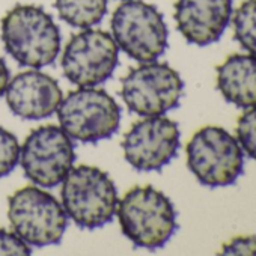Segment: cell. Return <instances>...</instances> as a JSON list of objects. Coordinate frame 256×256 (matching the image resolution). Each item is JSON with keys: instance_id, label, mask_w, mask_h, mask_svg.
I'll return each mask as SVG.
<instances>
[{"instance_id": "obj_1", "label": "cell", "mask_w": 256, "mask_h": 256, "mask_svg": "<svg viewBox=\"0 0 256 256\" xmlns=\"http://www.w3.org/2000/svg\"><path fill=\"white\" fill-rule=\"evenodd\" d=\"M5 50L22 65L44 68L60 52V30L53 17L36 5H16L2 18Z\"/></svg>"}, {"instance_id": "obj_2", "label": "cell", "mask_w": 256, "mask_h": 256, "mask_svg": "<svg viewBox=\"0 0 256 256\" xmlns=\"http://www.w3.org/2000/svg\"><path fill=\"white\" fill-rule=\"evenodd\" d=\"M122 234L136 247L162 248L176 232V211L170 199L152 186L134 187L118 200Z\"/></svg>"}, {"instance_id": "obj_3", "label": "cell", "mask_w": 256, "mask_h": 256, "mask_svg": "<svg viewBox=\"0 0 256 256\" xmlns=\"http://www.w3.org/2000/svg\"><path fill=\"white\" fill-rule=\"evenodd\" d=\"M62 182V206L78 228L96 229L113 220L118 190L108 174L82 164L72 168Z\"/></svg>"}, {"instance_id": "obj_4", "label": "cell", "mask_w": 256, "mask_h": 256, "mask_svg": "<svg viewBox=\"0 0 256 256\" xmlns=\"http://www.w3.org/2000/svg\"><path fill=\"white\" fill-rule=\"evenodd\" d=\"M112 36L132 59L154 62L168 48V26L157 6L142 0H125L112 14Z\"/></svg>"}, {"instance_id": "obj_5", "label": "cell", "mask_w": 256, "mask_h": 256, "mask_svg": "<svg viewBox=\"0 0 256 256\" xmlns=\"http://www.w3.org/2000/svg\"><path fill=\"white\" fill-rule=\"evenodd\" d=\"M187 166L205 187L232 186L244 170L238 140L222 126H204L187 145Z\"/></svg>"}, {"instance_id": "obj_6", "label": "cell", "mask_w": 256, "mask_h": 256, "mask_svg": "<svg viewBox=\"0 0 256 256\" xmlns=\"http://www.w3.org/2000/svg\"><path fill=\"white\" fill-rule=\"evenodd\" d=\"M58 116L60 128L71 139L96 144L118 132L120 107L104 89L80 88L62 98Z\"/></svg>"}, {"instance_id": "obj_7", "label": "cell", "mask_w": 256, "mask_h": 256, "mask_svg": "<svg viewBox=\"0 0 256 256\" xmlns=\"http://www.w3.org/2000/svg\"><path fill=\"white\" fill-rule=\"evenodd\" d=\"M8 217L14 232L35 247L59 244L68 224L60 202L48 192L32 186L10 196Z\"/></svg>"}, {"instance_id": "obj_8", "label": "cell", "mask_w": 256, "mask_h": 256, "mask_svg": "<svg viewBox=\"0 0 256 256\" xmlns=\"http://www.w3.org/2000/svg\"><path fill=\"white\" fill-rule=\"evenodd\" d=\"M184 94L181 76L168 64L145 62L122 78L120 96L139 116H160L180 106Z\"/></svg>"}, {"instance_id": "obj_9", "label": "cell", "mask_w": 256, "mask_h": 256, "mask_svg": "<svg viewBox=\"0 0 256 256\" xmlns=\"http://www.w3.org/2000/svg\"><path fill=\"white\" fill-rule=\"evenodd\" d=\"M71 138L56 125H42L30 132L20 148V163L26 176L40 187L59 186L76 162Z\"/></svg>"}, {"instance_id": "obj_10", "label": "cell", "mask_w": 256, "mask_h": 256, "mask_svg": "<svg viewBox=\"0 0 256 256\" xmlns=\"http://www.w3.org/2000/svg\"><path fill=\"white\" fill-rule=\"evenodd\" d=\"M119 62V47L106 30L84 29L71 36L62 54L64 76L78 88L108 80Z\"/></svg>"}, {"instance_id": "obj_11", "label": "cell", "mask_w": 256, "mask_h": 256, "mask_svg": "<svg viewBox=\"0 0 256 256\" xmlns=\"http://www.w3.org/2000/svg\"><path fill=\"white\" fill-rule=\"evenodd\" d=\"M180 126L160 114L136 122L122 140L124 157L136 170H160L169 164L180 150Z\"/></svg>"}, {"instance_id": "obj_12", "label": "cell", "mask_w": 256, "mask_h": 256, "mask_svg": "<svg viewBox=\"0 0 256 256\" xmlns=\"http://www.w3.org/2000/svg\"><path fill=\"white\" fill-rule=\"evenodd\" d=\"M5 95L11 112L30 120L52 116L64 98L58 82L36 70L17 74L8 82Z\"/></svg>"}, {"instance_id": "obj_13", "label": "cell", "mask_w": 256, "mask_h": 256, "mask_svg": "<svg viewBox=\"0 0 256 256\" xmlns=\"http://www.w3.org/2000/svg\"><path fill=\"white\" fill-rule=\"evenodd\" d=\"M232 16V0H176L175 22L181 35L194 46L217 42Z\"/></svg>"}, {"instance_id": "obj_14", "label": "cell", "mask_w": 256, "mask_h": 256, "mask_svg": "<svg viewBox=\"0 0 256 256\" xmlns=\"http://www.w3.org/2000/svg\"><path fill=\"white\" fill-rule=\"evenodd\" d=\"M217 89L240 108L256 107V56L230 54L217 66Z\"/></svg>"}, {"instance_id": "obj_15", "label": "cell", "mask_w": 256, "mask_h": 256, "mask_svg": "<svg viewBox=\"0 0 256 256\" xmlns=\"http://www.w3.org/2000/svg\"><path fill=\"white\" fill-rule=\"evenodd\" d=\"M59 17L70 26L89 29L107 12V0H54Z\"/></svg>"}, {"instance_id": "obj_16", "label": "cell", "mask_w": 256, "mask_h": 256, "mask_svg": "<svg viewBox=\"0 0 256 256\" xmlns=\"http://www.w3.org/2000/svg\"><path fill=\"white\" fill-rule=\"evenodd\" d=\"M234 38L236 42L256 56V0L241 4L232 17Z\"/></svg>"}, {"instance_id": "obj_17", "label": "cell", "mask_w": 256, "mask_h": 256, "mask_svg": "<svg viewBox=\"0 0 256 256\" xmlns=\"http://www.w3.org/2000/svg\"><path fill=\"white\" fill-rule=\"evenodd\" d=\"M236 140L252 160L256 162V107L244 112L236 124Z\"/></svg>"}, {"instance_id": "obj_18", "label": "cell", "mask_w": 256, "mask_h": 256, "mask_svg": "<svg viewBox=\"0 0 256 256\" xmlns=\"http://www.w3.org/2000/svg\"><path fill=\"white\" fill-rule=\"evenodd\" d=\"M20 162V145L17 138L0 126V178L8 176Z\"/></svg>"}, {"instance_id": "obj_19", "label": "cell", "mask_w": 256, "mask_h": 256, "mask_svg": "<svg viewBox=\"0 0 256 256\" xmlns=\"http://www.w3.org/2000/svg\"><path fill=\"white\" fill-rule=\"evenodd\" d=\"M30 253L32 248L24 240H22L16 232H10L4 228H0V256L2 254L26 256Z\"/></svg>"}, {"instance_id": "obj_20", "label": "cell", "mask_w": 256, "mask_h": 256, "mask_svg": "<svg viewBox=\"0 0 256 256\" xmlns=\"http://www.w3.org/2000/svg\"><path fill=\"white\" fill-rule=\"evenodd\" d=\"M220 254H241V256L256 254V236L254 235L235 236L234 240H230L228 244L223 246Z\"/></svg>"}, {"instance_id": "obj_21", "label": "cell", "mask_w": 256, "mask_h": 256, "mask_svg": "<svg viewBox=\"0 0 256 256\" xmlns=\"http://www.w3.org/2000/svg\"><path fill=\"white\" fill-rule=\"evenodd\" d=\"M8 82H10V70L5 64V60L0 58V96L5 94Z\"/></svg>"}, {"instance_id": "obj_22", "label": "cell", "mask_w": 256, "mask_h": 256, "mask_svg": "<svg viewBox=\"0 0 256 256\" xmlns=\"http://www.w3.org/2000/svg\"><path fill=\"white\" fill-rule=\"evenodd\" d=\"M124 2H125V0H124Z\"/></svg>"}]
</instances>
